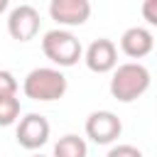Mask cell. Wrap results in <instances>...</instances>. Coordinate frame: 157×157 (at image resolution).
I'll list each match as a JSON object with an SVG mask.
<instances>
[{
	"mask_svg": "<svg viewBox=\"0 0 157 157\" xmlns=\"http://www.w3.org/2000/svg\"><path fill=\"white\" fill-rule=\"evenodd\" d=\"M49 15L56 25L78 27L91 17L88 0H49Z\"/></svg>",
	"mask_w": 157,
	"mask_h": 157,
	"instance_id": "cell-8",
	"label": "cell"
},
{
	"mask_svg": "<svg viewBox=\"0 0 157 157\" xmlns=\"http://www.w3.org/2000/svg\"><path fill=\"white\" fill-rule=\"evenodd\" d=\"M42 52L44 56L56 64V66H74L78 64L83 49H81V42L69 32V29H49L44 37H42Z\"/></svg>",
	"mask_w": 157,
	"mask_h": 157,
	"instance_id": "cell-3",
	"label": "cell"
},
{
	"mask_svg": "<svg viewBox=\"0 0 157 157\" xmlns=\"http://www.w3.org/2000/svg\"><path fill=\"white\" fill-rule=\"evenodd\" d=\"M20 118V98L17 96H5L0 98V128L15 125Z\"/></svg>",
	"mask_w": 157,
	"mask_h": 157,
	"instance_id": "cell-11",
	"label": "cell"
},
{
	"mask_svg": "<svg viewBox=\"0 0 157 157\" xmlns=\"http://www.w3.org/2000/svg\"><path fill=\"white\" fill-rule=\"evenodd\" d=\"M105 157H142V152L135 145H115V147H110V152Z\"/></svg>",
	"mask_w": 157,
	"mask_h": 157,
	"instance_id": "cell-13",
	"label": "cell"
},
{
	"mask_svg": "<svg viewBox=\"0 0 157 157\" xmlns=\"http://www.w3.org/2000/svg\"><path fill=\"white\" fill-rule=\"evenodd\" d=\"M142 17L147 20V25L157 27V0H142Z\"/></svg>",
	"mask_w": 157,
	"mask_h": 157,
	"instance_id": "cell-14",
	"label": "cell"
},
{
	"mask_svg": "<svg viewBox=\"0 0 157 157\" xmlns=\"http://www.w3.org/2000/svg\"><path fill=\"white\" fill-rule=\"evenodd\" d=\"M83 61H86V66H88L93 74L115 71V66H118V47H115L110 39H105V37L93 39V42L88 44L86 54H83Z\"/></svg>",
	"mask_w": 157,
	"mask_h": 157,
	"instance_id": "cell-7",
	"label": "cell"
},
{
	"mask_svg": "<svg viewBox=\"0 0 157 157\" xmlns=\"http://www.w3.org/2000/svg\"><path fill=\"white\" fill-rule=\"evenodd\" d=\"M7 7H10V0H0V15H2Z\"/></svg>",
	"mask_w": 157,
	"mask_h": 157,
	"instance_id": "cell-15",
	"label": "cell"
},
{
	"mask_svg": "<svg viewBox=\"0 0 157 157\" xmlns=\"http://www.w3.org/2000/svg\"><path fill=\"white\" fill-rule=\"evenodd\" d=\"M152 47H155V37H152V32L145 29V27H128V29L123 32V37H120V49H123V54L130 56V59H142V56H147V54L152 52Z\"/></svg>",
	"mask_w": 157,
	"mask_h": 157,
	"instance_id": "cell-9",
	"label": "cell"
},
{
	"mask_svg": "<svg viewBox=\"0 0 157 157\" xmlns=\"http://www.w3.org/2000/svg\"><path fill=\"white\" fill-rule=\"evenodd\" d=\"M150 83H152V76L147 66H142L140 61H128L115 66L110 78V96L120 103H132L150 88Z\"/></svg>",
	"mask_w": 157,
	"mask_h": 157,
	"instance_id": "cell-1",
	"label": "cell"
},
{
	"mask_svg": "<svg viewBox=\"0 0 157 157\" xmlns=\"http://www.w3.org/2000/svg\"><path fill=\"white\" fill-rule=\"evenodd\" d=\"M88 155V145L83 137L69 132L64 137H59V142L54 145V155L52 157H86Z\"/></svg>",
	"mask_w": 157,
	"mask_h": 157,
	"instance_id": "cell-10",
	"label": "cell"
},
{
	"mask_svg": "<svg viewBox=\"0 0 157 157\" xmlns=\"http://www.w3.org/2000/svg\"><path fill=\"white\" fill-rule=\"evenodd\" d=\"M49 130H52V128H49V120H47L44 115H39V113H27L25 118H20L15 137H17L20 147H25V150H39L42 145H47Z\"/></svg>",
	"mask_w": 157,
	"mask_h": 157,
	"instance_id": "cell-5",
	"label": "cell"
},
{
	"mask_svg": "<svg viewBox=\"0 0 157 157\" xmlns=\"http://www.w3.org/2000/svg\"><path fill=\"white\" fill-rule=\"evenodd\" d=\"M32 157H47V155H32Z\"/></svg>",
	"mask_w": 157,
	"mask_h": 157,
	"instance_id": "cell-16",
	"label": "cell"
},
{
	"mask_svg": "<svg viewBox=\"0 0 157 157\" xmlns=\"http://www.w3.org/2000/svg\"><path fill=\"white\" fill-rule=\"evenodd\" d=\"M123 123L113 110H93L86 118V135L96 145H110L120 137Z\"/></svg>",
	"mask_w": 157,
	"mask_h": 157,
	"instance_id": "cell-4",
	"label": "cell"
},
{
	"mask_svg": "<svg viewBox=\"0 0 157 157\" xmlns=\"http://www.w3.org/2000/svg\"><path fill=\"white\" fill-rule=\"evenodd\" d=\"M66 88H69L66 76H64L59 69H52V66L32 69V71L25 76V81H22L25 96L32 98V101H42V103L64 98Z\"/></svg>",
	"mask_w": 157,
	"mask_h": 157,
	"instance_id": "cell-2",
	"label": "cell"
},
{
	"mask_svg": "<svg viewBox=\"0 0 157 157\" xmlns=\"http://www.w3.org/2000/svg\"><path fill=\"white\" fill-rule=\"evenodd\" d=\"M39 12L32 5H20L7 15V32L17 42H29L39 32Z\"/></svg>",
	"mask_w": 157,
	"mask_h": 157,
	"instance_id": "cell-6",
	"label": "cell"
},
{
	"mask_svg": "<svg viewBox=\"0 0 157 157\" xmlns=\"http://www.w3.org/2000/svg\"><path fill=\"white\" fill-rule=\"evenodd\" d=\"M17 78L10 74V71H5V69H0V98H5V96H17Z\"/></svg>",
	"mask_w": 157,
	"mask_h": 157,
	"instance_id": "cell-12",
	"label": "cell"
}]
</instances>
